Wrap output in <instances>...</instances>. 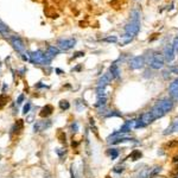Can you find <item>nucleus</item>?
Masks as SVG:
<instances>
[{
	"mask_svg": "<svg viewBox=\"0 0 178 178\" xmlns=\"http://www.w3.org/2000/svg\"><path fill=\"white\" fill-rule=\"evenodd\" d=\"M164 62H165V59H164V56L162 54L153 52L151 55V58L149 59V65L153 70H159L164 67Z\"/></svg>",
	"mask_w": 178,
	"mask_h": 178,
	"instance_id": "1",
	"label": "nucleus"
},
{
	"mask_svg": "<svg viewBox=\"0 0 178 178\" xmlns=\"http://www.w3.org/2000/svg\"><path fill=\"white\" fill-rule=\"evenodd\" d=\"M10 41H11V44L13 45L14 49L17 50L21 56H23V59H25V61L30 59L28 57L25 56V54H26V51H25V45H24V42L21 41L18 36H11V37H10Z\"/></svg>",
	"mask_w": 178,
	"mask_h": 178,
	"instance_id": "2",
	"label": "nucleus"
},
{
	"mask_svg": "<svg viewBox=\"0 0 178 178\" xmlns=\"http://www.w3.org/2000/svg\"><path fill=\"white\" fill-rule=\"evenodd\" d=\"M30 61L32 63L38 64V65H48L50 63L48 61V58L45 57V54L42 52L41 50H37L30 54Z\"/></svg>",
	"mask_w": 178,
	"mask_h": 178,
	"instance_id": "3",
	"label": "nucleus"
},
{
	"mask_svg": "<svg viewBox=\"0 0 178 178\" xmlns=\"http://www.w3.org/2000/svg\"><path fill=\"white\" fill-rule=\"evenodd\" d=\"M128 65L131 69L133 70H138L141 69L145 65V57L144 56H133L129 61H128Z\"/></svg>",
	"mask_w": 178,
	"mask_h": 178,
	"instance_id": "4",
	"label": "nucleus"
},
{
	"mask_svg": "<svg viewBox=\"0 0 178 178\" xmlns=\"http://www.w3.org/2000/svg\"><path fill=\"white\" fill-rule=\"evenodd\" d=\"M76 44V39L75 38H62L57 42V45L58 48L63 51H67V50H70L75 46Z\"/></svg>",
	"mask_w": 178,
	"mask_h": 178,
	"instance_id": "5",
	"label": "nucleus"
},
{
	"mask_svg": "<svg viewBox=\"0 0 178 178\" xmlns=\"http://www.w3.org/2000/svg\"><path fill=\"white\" fill-rule=\"evenodd\" d=\"M175 52H176V51H175V49H173L172 43H167L163 50L164 59H165L167 63H171V62L175 59Z\"/></svg>",
	"mask_w": 178,
	"mask_h": 178,
	"instance_id": "6",
	"label": "nucleus"
},
{
	"mask_svg": "<svg viewBox=\"0 0 178 178\" xmlns=\"http://www.w3.org/2000/svg\"><path fill=\"white\" fill-rule=\"evenodd\" d=\"M140 31V23L138 21H129L125 25V33L132 36H137Z\"/></svg>",
	"mask_w": 178,
	"mask_h": 178,
	"instance_id": "7",
	"label": "nucleus"
},
{
	"mask_svg": "<svg viewBox=\"0 0 178 178\" xmlns=\"http://www.w3.org/2000/svg\"><path fill=\"white\" fill-rule=\"evenodd\" d=\"M156 105L160 107L164 111V113H169L173 109V100L172 99H162L159 101H157Z\"/></svg>",
	"mask_w": 178,
	"mask_h": 178,
	"instance_id": "8",
	"label": "nucleus"
},
{
	"mask_svg": "<svg viewBox=\"0 0 178 178\" xmlns=\"http://www.w3.org/2000/svg\"><path fill=\"white\" fill-rule=\"evenodd\" d=\"M169 93H170L171 99L178 102V78L173 80L169 85Z\"/></svg>",
	"mask_w": 178,
	"mask_h": 178,
	"instance_id": "9",
	"label": "nucleus"
},
{
	"mask_svg": "<svg viewBox=\"0 0 178 178\" xmlns=\"http://www.w3.org/2000/svg\"><path fill=\"white\" fill-rule=\"evenodd\" d=\"M112 75H111V72L108 71L106 74H103L102 75V77L99 80V82H98V87L100 88H106L107 85L111 83V81H112Z\"/></svg>",
	"mask_w": 178,
	"mask_h": 178,
	"instance_id": "10",
	"label": "nucleus"
},
{
	"mask_svg": "<svg viewBox=\"0 0 178 178\" xmlns=\"http://www.w3.org/2000/svg\"><path fill=\"white\" fill-rule=\"evenodd\" d=\"M51 126V121H38L36 122L35 126H33V129L35 132H41V131H45L46 128H49Z\"/></svg>",
	"mask_w": 178,
	"mask_h": 178,
	"instance_id": "11",
	"label": "nucleus"
},
{
	"mask_svg": "<svg viewBox=\"0 0 178 178\" xmlns=\"http://www.w3.org/2000/svg\"><path fill=\"white\" fill-rule=\"evenodd\" d=\"M109 72H111V75H112V77L114 80H118V78H120L121 76V70L120 68H119V65L115 63H112V65L109 67Z\"/></svg>",
	"mask_w": 178,
	"mask_h": 178,
	"instance_id": "12",
	"label": "nucleus"
},
{
	"mask_svg": "<svg viewBox=\"0 0 178 178\" xmlns=\"http://www.w3.org/2000/svg\"><path fill=\"white\" fill-rule=\"evenodd\" d=\"M150 112H151V114H152V116L154 118V120H156V119H159V118H162V116L165 115L164 111L160 108V107L158 106V105H154V106L152 107V109H151Z\"/></svg>",
	"mask_w": 178,
	"mask_h": 178,
	"instance_id": "13",
	"label": "nucleus"
},
{
	"mask_svg": "<svg viewBox=\"0 0 178 178\" xmlns=\"http://www.w3.org/2000/svg\"><path fill=\"white\" fill-rule=\"evenodd\" d=\"M129 17H131L129 21H138V23H140L141 13H140V11H139V10H135V8H134V10H132V11H131Z\"/></svg>",
	"mask_w": 178,
	"mask_h": 178,
	"instance_id": "14",
	"label": "nucleus"
},
{
	"mask_svg": "<svg viewBox=\"0 0 178 178\" xmlns=\"http://www.w3.org/2000/svg\"><path fill=\"white\" fill-rule=\"evenodd\" d=\"M176 131H178V120L173 121L172 124H171L169 127L166 128L165 131H164V135H167V134H171V133H173V132H176Z\"/></svg>",
	"mask_w": 178,
	"mask_h": 178,
	"instance_id": "15",
	"label": "nucleus"
},
{
	"mask_svg": "<svg viewBox=\"0 0 178 178\" xmlns=\"http://www.w3.org/2000/svg\"><path fill=\"white\" fill-rule=\"evenodd\" d=\"M52 112H54V107L51 106V105H46V106L42 109V112L39 113V116H41V118H46V116H49Z\"/></svg>",
	"mask_w": 178,
	"mask_h": 178,
	"instance_id": "16",
	"label": "nucleus"
},
{
	"mask_svg": "<svg viewBox=\"0 0 178 178\" xmlns=\"http://www.w3.org/2000/svg\"><path fill=\"white\" fill-rule=\"evenodd\" d=\"M134 36L132 35H128V33H125V35L121 36V41H120V45H126V44H129V43L133 41Z\"/></svg>",
	"mask_w": 178,
	"mask_h": 178,
	"instance_id": "17",
	"label": "nucleus"
},
{
	"mask_svg": "<svg viewBox=\"0 0 178 178\" xmlns=\"http://www.w3.org/2000/svg\"><path fill=\"white\" fill-rule=\"evenodd\" d=\"M162 172V166H154L153 169L150 170V173H149V178H154L157 177L159 173Z\"/></svg>",
	"mask_w": 178,
	"mask_h": 178,
	"instance_id": "18",
	"label": "nucleus"
},
{
	"mask_svg": "<svg viewBox=\"0 0 178 178\" xmlns=\"http://www.w3.org/2000/svg\"><path fill=\"white\" fill-rule=\"evenodd\" d=\"M46 52L50 54L52 57H55L59 54V49H58L57 46H55V45H49V46H48V49H46Z\"/></svg>",
	"mask_w": 178,
	"mask_h": 178,
	"instance_id": "19",
	"label": "nucleus"
},
{
	"mask_svg": "<svg viewBox=\"0 0 178 178\" xmlns=\"http://www.w3.org/2000/svg\"><path fill=\"white\" fill-rule=\"evenodd\" d=\"M129 158L135 162V160H138V159H140L141 158V152L139 151V150H134V151H132V153L129 154Z\"/></svg>",
	"mask_w": 178,
	"mask_h": 178,
	"instance_id": "20",
	"label": "nucleus"
},
{
	"mask_svg": "<svg viewBox=\"0 0 178 178\" xmlns=\"http://www.w3.org/2000/svg\"><path fill=\"white\" fill-rule=\"evenodd\" d=\"M135 139H132V138H118V139H115V140H112V141H109L111 144H113V145H115V144H121V142H126V141H134Z\"/></svg>",
	"mask_w": 178,
	"mask_h": 178,
	"instance_id": "21",
	"label": "nucleus"
},
{
	"mask_svg": "<svg viewBox=\"0 0 178 178\" xmlns=\"http://www.w3.org/2000/svg\"><path fill=\"white\" fill-rule=\"evenodd\" d=\"M102 42L106 43H118V37L116 36H108L106 38L102 39Z\"/></svg>",
	"mask_w": 178,
	"mask_h": 178,
	"instance_id": "22",
	"label": "nucleus"
},
{
	"mask_svg": "<svg viewBox=\"0 0 178 178\" xmlns=\"http://www.w3.org/2000/svg\"><path fill=\"white\" fill-rule=\"evenodd\" d=\"M7 101H8V96L5 95V94H1L0 95V108H2V107L5 106L7 103Z\"/></svg>",
	"mask_w": 178,
	"mask_h": 178,
	"instance_id": "23",
	"label": "nucleus"
},
{
	"mask_svg": "<svg viewBox=\"0 0 178 178\" xmlns=\"http://www.w3.org/2000/svg\"><path fill=\"white\" fill-rule=\"evenodd\" d=\"M0 33L4 36H6L7 33H8V28H7L2 21H0Z\"/></svg>",
	"mask_w": 178,
	"mask_h": 178,
	"instance_id": "24",
	"label": "nucleus"
},
{
	"mask_svg": "<svg viewBox=\"0 0 178 178\" xmlns=\"http://www.w3.org/2000/svg\"><path fill=\"white\" fill-rule=\"evenodd\" d=\"M59 107H61V109H62V111H67V109H69V108H70V105H69V102H68V101L62 100V101L59 102Z\"/></svg>",
	"mask_w": 178,
	"mask_h": 178,
	"instance_id": "25",
	"label": "nucleus"
},
{
	"mask_svg": "<svg viewBox=\"0 0 178 178\" xmlns=\"http://www.w3.org/2000/svg\"><path fill=\"white\" fill-rule=\"evenodd\" d=\"M106 102H107V98H99L98 99V102L95 103L96 107H105L106 106Z\"/></svg>",
	"mask_w": 178,
	"mask_h": 178,
	"instance_id": "26",
	"label": "nucleus"
},
{
	"mask_svg": "<svg viewBox=\"0 0 178 178\" xmlns=\"http://www.w3.org/2000/svg\"><path fill=\"white\" fill-rule=\"evenodd\" d=\"M108 153H109V156H111V159L113 160V159H115L116 157L119 156V151L116 149H111L109 151H108Z\"/></svg>",
	"mask_w": 178,
	"mask_h": 178,
	"instance_id": "27",
	"label": "nucleus"
},
{
	"mask_svg": "<svg viewBox=\"0 0 178 178\" xmlns=\"http://www.w3.org/2000/svg\"><path fill=\"white\" fill-rule=\"evenodd\" d=\"M106 118H112V116H121V113L120 112H118V111H111L109 113H107L105 115Z\"/></svg>",
	"mask_w": 178,
	"mask_h": 178,
	"instance_id": "28",
	"label": "nucleus"
},
{
	"mask_svg": "<svg viewBox=\"0 0 178 178\" xmlns=\"http://www.w3.org/2000/svg\"><path fill=\"white\" fill-rule=\"evenodd\" d=\"M149 173H150V170L149 169H144V170L139 173L138 178H149Z\"/></svg>",
	"mask_w": 178,
	"mask_h": 178,
	"instance_id": "29",
	"label": "nucleus"
},
{
	"mask_svg": "<svg viewBox=\"0 0 178 178\" xmlns=\"http://www.w3.org/2000/svg\"><path fill=\"white\" fill-rule=\"evenodd\" d=\"M170 176L173 178L178 177V166H176V167H173V170L170 172Z\"/></svg>",
	"mask_w": 178,
	"mask_h": 178,
	"instance_id": "30",
	"label": "nucleus"
},
{
	"mask_svg": "<svg viewBox=\"0 0 178 178\" xmlns=\"http://www.w3.org/2000/svg\"><path fill=\"white\" fill-rule=\"evenodd\" d=\"M85 56V52L83 51H77V52H75L74 54V56H72V59H75V58H78V57H83Z\"/></svg>",
	"mask_w": 178,
	"mask_h": 178,
	"instance_id": "31",
	"label": "nucleus"
},
{
	"mask_svg": "<svg viewBox=\"0 0 178 178\" xmlns=\"http://www.w3.org/2000/svg\"><path fill=\"white\" fill-rule=\"evenodd\" d=\"M58 138H59V141L61 142H65V134H64L63 132L58 133Z\"/></svg>",
	"mask_w": 178,
	"mask_h": 178,
	"instance_id": "32",
	"label": "nucleus"
},
{
	"mask_svg": "<svg viewBox=\"0 0 178 178\" xmlns=\"http://www.w3.org/2000/svg\"><path fill=\"white\" fill-rule=\"evenodd\" d=\"M172 45H173V49H175V51H178V37H176V38L173 39Z\"/></svg>",
	"mask_w": 178,
	"mask_h": 178,
	"instance_id": "33",
	"label": "nucleus"
},
{
	"mask_svg": "<svg viewBox=\"0 0 178 178\" xmlns=\"http://www.w3.org/2000/svg\"><path fill=\"white\" fill-rule=\"evenodd\" d=\"M170 75H171V71H170V70L163 71V77L165 78V80H167V78L170 77Z\"/></svg>",
	"mask_w": 178,
	"mask_h": 178,
	"instance_id": "34",
	"label": "nucleus"
},
{
	"mask_svg": "<svg viewBox=\"0 0 178 178\" xmlns=\"http://www.w3.org/2000/svg\"><path fill=\"white\" fill-rule=\"evenodd\" d=\"M113 171L114 172H116V173H120V172L124 171V167H122V166H115Z\"/></svg>",
	"mask_w": 178,
	"mask_h": 178,
	"instance_id": "35",
	"label": "nucleus"
},
{
	"mask_svg": "<svg viewBox=\"0 0 178 178\" xmlns=\"http://www.w3.org/2000/svg\"><path fill=\"white\" fill-rule=\"evenodd\" d=\"M30 107H31V105L30 103H26L25 106H24V114H26V113H28V111H30Z\"/></svg>",
	"mask_w": 178,
	"mask_h": 178,
	"instance_id": "36",
	"label": "nucleus"
},
{
	"mask_svg": "<svg viewBox=\"0 0 178 178\" xmlns=\"http://www.w3.org/2000/svg\"><path fill=\"white\" fill-rule=\"evenodd\" d=\"M23 100H24V95H20V96L18 98V101H17V103H18V105H20L21 102H23Z\"/></svg>",
	"mask_w": 178,
	"mask_h": 178,
	"instance_id": "37",
	"label": "nucleus"
},
{
	"mask_svg": "<svg viewBox=\"0 0 178 178\" xmlns=\"http://www.w3.org/2000/svg\"><path fill=\"white\" fill-rule=\"evenodd\" d=\"M71 127H72V129H75V132H76V131H77V124H76V122H75V124H72V126H71Z\"/></svg>",
	"mask_w": 178,
	"mask_h": 178,
	"instance_id": "38",
	"label": "nucleus"
},
{
	"mask_svg": "<svg viewBox=\"0 0 178 178\" xmlns=\"http://www.w3.org/2000/svg\"><path fill=\"white\" fill-rule=\"evenodd\" d=\"M74 70H81V65H77V67H76Z\"/></svg>",
	"mask_w": 178,
	"mask_h": 178,
	"instance_id": "39",
	"label": "nucleus"
},
{
	"mask_svg": "<svg viewBox=\"0 0 178 178\" xmlns=\"http://www.w3.org/2000/svg\"><path fill=\"white\" fill-rule=\"evenodd\" d=\"M56 71L58 74H62V70H61V69H56Z\"/></svg>",
	"mask_w": 178,
	"mask_h": 178,
	"instance_id": "40",
	"label": "nucleus"
}]
</instances>
